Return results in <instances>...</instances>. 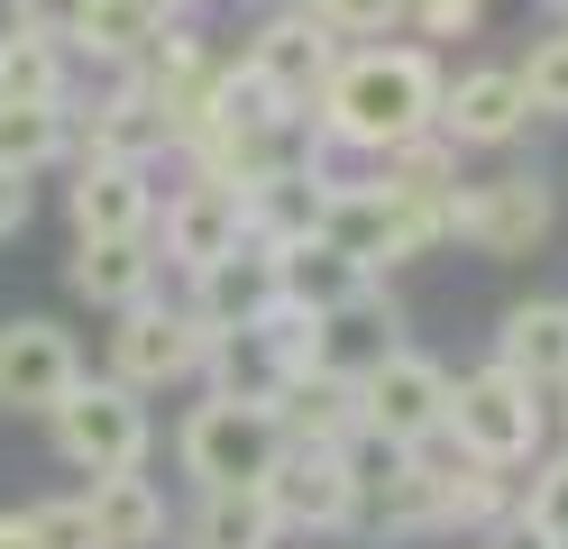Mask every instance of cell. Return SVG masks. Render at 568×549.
<instances>
[{
  "mask_svg": "<svg viewBox=\"0 0 568 549\" xmlns=\"http://www.w3.org/2000/svg\"><path fill=\"white\" fill-rule=\"evenodd\" d=\"M440 55L432 47H358V55H339L331 64V83H322V110H312V138L339 146V156H385V146H404L432 129V110H440Z\"/></svg>",
  "mask_w": 568,
  "mask_h": 549,
  "instance_id": "cell-1",
  "label": "cell"
},
{
  "mask_svg": "<svg viewBox=\"0 0 568 549\" xmlns=\"http://www.w3.org/2000/svg\"><path fill=\"white\" fill-rule=\"evenodd\" d=\"M47 430H55V458L83 467V476H129V467H148V439H156L148 394H129V385H111V376H74V385H64V403L47 413Z\"/></svg>",
  "mask_w": 568,
  "mask_h": 549,
  "instance_id": "cell-2",
  "label": "cell"
},
{
  "mask_svg": "<svg viewBox=\"0 0 568 549\" xmlns=\"http://www.w3.org/2000/svg\"><path fill=\"white\" fill-rule=\"evenodd\" d=\"M331 64H339V37H322L303 10H275L257 19V37H247V92H257L284 129H312V110H322V83H331Z\"/></svg>",
  "mask_w": 568,
  "mask_h": 549,
  "instance_id": "cell-3",
  "label": "cell"
},
{
  "mask_svg": "<svg viewBox=\"0 0 568 549\" xmlns=\"http://www.w3.org/2000/svg\"><path fill=\"white\" fill-rule=\"evenodd\" d=\"M275 449H284V430H275L266 403H221V394H202L184 413V430H174V458H184L193 495H211V486H266Z\"/></svg>",
  "mask_w": 568,
  "mask_h": 549,
  "instance_id": "cell-4",
  "label": "cell"
},
{
  "mask_svg": "<svg viewBox=\"0 0 568 549\" xmlns=\"http://www.w3.org/2000/svg\"><path fill=\"white\" fill-rule=\"evenodd\" d=\"M550 430V403L531 394L523 376H505V366H477V376H449V439L486 467H531V449H541Z\"/></svg>",
  "mask_w": 568,
  "mask_h": 549,
  "instance_id": "cell-5",
  "label": "cell"
},
{
  "mask_svg": "<svg viewBox=\"0 0 568 549\" xmlns=\"http://www.w3.org/2000/svg\"><path fill=\"white\" fill-rule=\"evenodd\" d=\"M358 430L385 449H422L449 430V366L422 348H385L376 366H358Z\"/></svg>",
  "mask_w": 568,
  "mask_h": 549,
  "instance_id": "cell-6",
  "label": "cell"
},
{
  "mask_svg": "<svg viewBox=\"0 0 568 549\" xmlns=\"http://www.w3.org/2000/svg\"><path fill=\"white\" fill-rule=\"evenodd\" d=\"M449 238L514 266V256H531L550 238V183L541 174H486L468 193H449Z\"/></svg>",
  "mask_w": 568,
  "mask_h": 549,
  "instance_id": "cell-7",
  "label": "cell"
},
{
  "mask_svg": "<svg viewBox=\"0 0 568 549\" xmlns=\"http://www.w3.org/2000/svg\"><path fill=\"white\" fill-rule=\"evenodd\" d=\"M202 339L211 329L184 312V303H129L120 312V329H111V385H129V394H165V385H184V376H202Z\"/></svg>",
  "mask_w": 568,
  "mask_h": 549,
  "instance_id": "cell-8",
  "label": "cell"
},
{
  "mask_svg": "<svg viewBox=\"0 0 568 549\" xmlns=\"http://www.w3.org/2000/svg\"><path fill=\"white\" fill-rule=\"evenodd\" d=\"M257 495H266V512H275V531H358V476H348L339 449L284 439Z\"/></svg>",
  "mask_w": 568,
  "mask_h": 549,
  "instance_id": "cell-9",
  "label": "cell"
},
{
  "mask_svg": "<svg viewBox=\"0 0 568 549\" xmlns=\"http://www.w3.org/2000/svg\"><path fill=\"white\" fill-rule=\"evenodd\" d=\"M239 238H247V220H239V193H230V183H202V174H184L174 193H156V220H148L156 266H184V275H202L211 256H230Z\"/></svg>",
  "mask_w": 568,
  "mask_h": 549,
  "instance_id": "cell-10",
  "label": "cell"
},
{
  "mask_svg": "<svg viewBox=\"0 0 568 549\" xmlns=\"http://www.w3.org/2000/svg\"><path fill=\"white\" fill-rule=\"evenodd\" d=\"M64 220H74V238H148V220H156V165L83 156L74 183H64Z\"/></svg>",
  "mask_w": 568,
  "mask_h": 549,
  "instance_id": "cell-11",
  "label": "cell"
},
{
  "mask_svg": "<svg viewBox=\"0 0 568 549\" xmlns=\"http://www.w3.org/2000/svg\"><path fill=\"white\" fill-rule=\"evenodd\" d=\"M74 376L83 357L55 321H0V413H55Z\"/></svg>",
  "mask_w": 568,
  "mask_h": 549,
  "instance_id": "cell-12",
  "label": "cell"
},
{
  "mask_svg": "<svg viewBox=\"0 0 568 549\" xmlns=\"http://www.w3.org/2000/svg\"><path fill=\"white\" fill-rule=\"evenodd\" d=\"M202 329H257L266 312H284V293H275V247L257 238H239L230 256H211V266L193 275V303H184Z\"/></svg>",
  "mask_w": 568,
  "mask_h": 549,
  "instance_id": "cell-13",
  "label": "cell"
},
{
  "mask_svg": "<svg viewBox=\"0 0 568 549\" xmlns=\"http://www.w3.org/2000/svg\"><path fill=\"white\" fill-rule=\"evenodd\" d=\"M523 83H514V64H477V73H458V83H440V110H432V129L449 146H514L523 138Z\"/></svg>",
  "mask_w": 568,
  "mask_h": 549,
  "instance_id": "cell-14",
  "label": "cell"
},
{
  "mask_svg": "<svg viewBox=\"0 0 568 549\" xmlns=\"http://www.w3.org/2000/svg\"><path fill=\"white\" fill-rule=\"evenodd\" d=\"M284 439H312V449H339V439H358V376H339V366H303V376H284V394L266 403Z\"/></svg>",
  "mask_w": 568,
  "mask_h": 549,
  "instance_id": "cell-15",
  "label": "cell"
},
{
  "mask_svg": "<svg viewBox=\"0 0 568 549\" xmlns=\"http://www.w3.org/2000/svg\"><path fill=\"white\" fill-rule=\"evenodd\" d=\"M495 366L531 394H568V303H514L495 321Z\"/></svg>",
  "mask_w": 568,
  "mask_h": 549,
  "instance_id": "cell-16",
  "label": "cell"
},
{
  "mask_svg": "<svg viewBox=\"0 0 568 549\" xmlns=\"http://www.w3.org/2000/svg\"><path fill=\"white\" fill-rule=\"evenodd\" d=\"M376 275L358 266V256H339L331 238H294V247H275V293H284V312H312V321H331L339 303H358Z\"/></svg>",
  "mask_w": 568,
  "mask_h": 549,
  "instance_id": "cell-17",
  "label": "cell"
},
{
  "mask_svg": "<svg viewBox=\"0 0 568 549\" xmlns=\"http://www.w3.org/2000/svg\"><path fill=\"white\" fill-rule=\"evenodd\" d=\"M64 284H74L92 312H129V303H148V293H156V247L148 238H74Z\"/></svg>",
  "mask_w": 568,
  "mask_h": 549,
  "instance_id": "cell-18",
  "label": "cell"
},
{
  "mask_svg": "<svg viewBox=\"0 0 568 549\" xmlns=\"http://www.w3.org/2000/svg\"><path fill=\"white\" fill-rule=\"evenodd\" d=\"M83 522H92V549H156L165 540V495L148 467L129 476H92L83 486Z\"/></svg>",
  "mask_w": 568,
  "mask_h": 549,
  "instance_id": "cell-19",
  "label": "cell"
},
{
  "mask_svg": "<svg viewBox=\"0 0 568 549\" xmlns=\"http://www.w3.org/2000/svg\"><path fill=\"white\" fill-rule=\"evenodd\" d=\"M202 376H211V394H221V403H275L294 366H284L275 329L257 321V329H211V339H202Z\"/></svg>",
  "mask_w": 568,
  "mask_h": 549,
  "instance_id": "cell-20",
  "label": "cell"
},
{
  "mask_svg": "<svg viewBox=\"0 0 568 549\" xmlns=\"http://www.w3.org/2000/svg\"><path fill=\"white\" fill-rule=\"evenodd\" d=\"M174 540L184 549H275L284 531H275V512H266L257 486H211V495H193L184 522H174Z\"/></svg>",
  "mask_w": 568,
  "mask_h": 549,
  "instance_id": "cell-21",
  "label": "cell"
},
{
  "mask_svg": "<svg viewBox=\"0 0 568 549\" xmlns=\"http://www.w3.org/2000/svg\"><path fill=\"white\" fill-rule=\"evenodd\" d=\"M74 156V101H0V165L38 183Z\"/></svg>",
  "mask_w": 568,
  "mask_h": 549,
  "instance_id": "cell-22",
  "label": "cell"
},
{
  "mask_svg": "<svg viewBox=\"0 0 568 549\" xmlns=\"http://www.w3.org/2000/svg\"><path fill=\"white\" fill-rule=\"evenodd\" d=\"M0 101H74V55L55 37L0 28Z\"/></svg>",
  "mask_w": 568,
  "mask_h": 549,
  "instance_id": "cell-23",
  "label": "cell"
},
{
  "mask_svg": "<svg viewBox=\"0 0 568 549\" xmlns=\"http://www.w3.org/2000/svg\"><path fill=\"white\" fill-rule=\"evenodd\" d=\"M385 348H404L395 339V303L367 284L358 303H339L331 321H322V366H339V376H358V366H376Z\"/></svg>",
  "mask_w": 568,
  "mask_h": 549,
  "instance_id": "cell-24",
  "label": "cell"
},
{
  "mask_svg": "<svg viewBox=\"0 0 568 549\" xmlns=\"http://www.w3.org/2000/svg\"><path fill=\"white\" fill-rule=\"evenodd\" d=\"M74 47L83 55H101V64H138V55H148L156 47V19L148 10H138V0H92V10H83V37H74Z\"/></svg>",
  "mask_w": 568,
  "mask_h": 549,
  "instance_id": "cell-25",
  "label": "cell"
},
{
  "mask_svg": "<svg viewBox=\"0 0 568 549\" xmlns=\"http://www.w3.org/2000/svg\"><path fill=\"white\" fill-rule=\"evenodd\" d=\"M514 522H523L531 540L568 549V449H559V458H541V467L523 476V495H514Z\"/></svg>",
  "mask_w": 568,
  "mask_h": 549,
  "instance_id": "cell-26",
  "label": "cell"
},
{
  "mask_svg": "<svg viewBox=\"0 0 568 549\" xmlns=\"http://www.w3.org/2000/svg\"><path fill=\"white\" fill-rule=\"evenodd\" d=\"M514 83H523V110H531V120H568V28H550L541 47L514 64Z\"/></svg>",
  "mask_w": 568,
  "mask_h": 549,
  "instance_id": "cell-27",
  "label": "cell"
},
{
  "mask_svg": "<svg viewBox=\"0 0 568 549\" xmlns=\"http://www.w3.org/2000/svg\"><path fill=\"white\" fill-rule=\"evenodd\" d=\"M294 10L322 28V37H395L404 0H294Z\"/></svg>",
  "mask_w": 568,
  "mask_h": 549,
  "instance_id": "cell-28",
  "label": "cell"
},
{
  "mask_svg": "<svg viewBox=\"0 0 568 549\" xmlns=\"http://www.w3.org/2000/svg\"><path fill=\"white\" fill-rule=\"evenodd\" d=\"M28 540H38V549H92V522H83V495L28 504Z\"/></svg>",
  "mask_w": 568,
  "mask_h": 549,
  "instance_id": "cell-29",
  "label": "cell"
},
{
  "mask_svg": "<svg viewBox=\"0 0 568 549\" xmlns=\"http://www.w3.org/2000/svg\"><path fill=\"white\" fill-rule=\"evenodd\" d=\"M83 10H92V0H10V28H28V37H55V47L74 55Z\"/></svg>",
  "mask_w": 568,
  "mask_h": 549,
  "instance_id": "cell-30",
  "label": "cell"
},
{
  "mask_svg": "<svg viewBox=\"0 0 568 549\" xmlns=\"http://www.w3.org/2000/svg\"><path fill=\"white\" fill-rule=\"evenodd\" d=\"M477 19H486V0H404L395 28H413V37H468Z\"/></svg>",
  "mask_w": 568,
  "mask_h": 549,
  "instance_id": "cell-31",
  "label": "cell"
},
{
  "mask_svg": "<svg viewBox=\"0 0 568 549\" xmlns=\"http://www.w3.org/2000/svg\"><path fill=\"white\" fill-rule=\"evenodd\" d=\"M19 230H28V174L0 165V238H19Z\"/></svg>",
  "mask_w": 568,
  "mask_h": 549,
  "instance_id": "cell-32",
  "label": "cell"
},
{
  "mask_svg": "<svg viewBox=\"0 0 568 549\" xmlns=\"http://www.w3.org/2000/svg\"><path fill=\"white\" fill-rule=\"evenodd\" d=\"M138 10H148V19H156V28H184V19H193V10H202V0H138Z\"/></svg>",
  "mask_w": 568,
  "mask_h": 549,
  "instance_id": "cell-33",
  "label": "cell"
},
{
  "mask_svg": "<svg viewBox=\"0 0 568 549\" xmlns=\"http://www.w3.org/2000/svg\"><path fill=\"white\" fill-rule=\"evenodd\" d=\"M0 549H38L28 540V512H0Z\"/></svg>",
  "mask_w": 568,
  "mask_h": 549,
  "instance_id": "cell-34",
  "label": "cell"
},
{
  "mask_svg": "<svg viewBox=\"0 0 568 549\" xmlns=\"http://www.w3.org/2000/svg\"><path fill=\"white\" fill-rule=\"evenodd\" d=\"M550 10H559V28H568V0H550Z\"/></svg>",
  "mask_w": 568,
  "mask_h": 549,
  "instance_id": "cell-35",
  "label": "cell"
}]
</instances>
